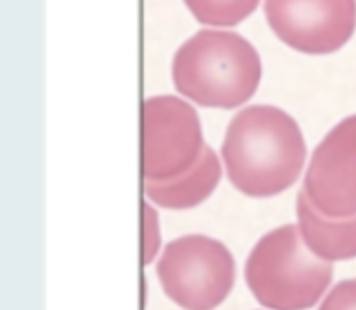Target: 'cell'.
I'll return each instance as SVG.
<instances>
[{
	"label": "cell",
	"mask_w": 356,
	"mask_h": 310,
	"mask_svg": "<svg viewBox=\"0 0 356 310\" xmlns=\"http://www.w3.org/2000/svg\"><path fill=\"white\" fill-rule=\"evenodd\" d=\"M198 113L177 96H152L142 104V177L167 181L188 173L204 150Z\"/></svg>",
	"instance_id": "obj_5"
},
{
	"label": "cell",
	"mask_w": 356,
	"mask_h": 310,
	"mask_svg": "<svg viewBox=\"0 0 356 310\" xmlns=\"http://www.w3.org/2000/svg\"><path fill=\"white\" fill-rule=\"evenodd\" d=\"M332 277V263L307 250L296 225H284L263 236L246 261L250 292L259 304L271 310L313 309Z\"/></svg>",
	"instance_id": "obj_3"
},
{
	"label": "cell",
	"mask_w": 356,
	"mask_h": 310,
	"mask_svg": "<svg viewBox=\"0 0 356 310\" xmlns=\"http://www.w3.org/2000/svg\"><path fill=\"white\" fill-rule=\"evenodd\" d=\"M223 163L229 181L252 198L286 192L302 173L307 146L298 123L277 106L240 111L227 125Z\"/></svg>",
	"instance_id": "obj_1"
},
{
	"label": "cell",
	"mask_w": 356,
	"mask_h": 310,
	"mask_svg": "<svg viewBox=\"0 0 356 310\" xmlns=\"http://www.w3.org/2000/svg\"><path fill=\"white\" fill-rule=\"evenodd\" d=\"M190 13L204 25L232 27L254 13L259 0H184Z\"/></svg>",
	"instance_id": "obj_10"
},
{
	"label": "cell",
	"mask_w": 356,
	"mask_h": 310,
	"mask_svg": "<svg viewBox=\"0 0 356 310\" xmlns=\"http://www.w3.org/2000/svg\"><path fill=\"white\" fill-rule=\"evenodd\" d=\"M302 192L327 219L356 217V115L340 121L315 148Z\"/></svg>",
	"instance_id": "obj_7"
},
{
	"label": "cell",
	"mask_w": 356,
	"mask_h": 310,
	"mask_svg": "<svg viewBox=\"0 0 356 310\" xmlns=\"http://www.w3.org/2000/svg\"><path fill=\"white\" fill-rule=\"evenodd\" d=\"M177 92L211 108H236L250 100L261 81L257 48L236 31L200 29L186 40L171 65Z\"/></svg>",
	"instance_id": "obj_2"
},
{
	"label": "cell",
	"mask_w": 356,
	"mask_h": 310,
	"mask_svg": "<svg viewBox=\"0 0 356 310\" xmlns=\"http://www.w3.org/2000/svg\"><path fill=\"white\" fill-rule=\"evenodd\" d=\"M221 179V163L211 146H204L198 163L184 175L167 181H144L146 200L171 211L194 209L204 202Z\"/></svg>",
	"instance_id": "obj_8"
},
{
	"label": "cell",
	"mask_w": 356,
	"mask_h": 310,
	"mask_svg": "<svg viewBox=\"0 0 356 310\" xmlns=\"http://www.w3.org/2000/svg\"><path fill=\"white\" fill-rule=\"evenodd\" d=\"M298 229L309 250L323 261H350L356 259V217L327 219L313 209L300 190L296 200Z\"/></svg>",
	"instance_id": "obj_9"
},
{
	"label": "cell",
	"mask_w": 356,
	"mask_h": 310,
	"mask_svg": "<svg viewBox=\"0 0 356 310\" xmlns=\"http://www.w3.org/2000/svg\"><path fill=\"white\" fill-rule=\"evenodd\" d=\"M161 250V229L159 215L148 200L142 204V263L150 265Z\"/></svg>",
	"instance_id": "obj_11"
},
{
	"label": "cell",
	"mask_w": 356,
	"mask_h": 310,
	"mask_svg": "<svg viewBox=\"0 0 356 310\" xmlns=\"http://www.w3.org/2000/svg\"><path fill=\"white\" fill-rule=\"evenodd\" d=\"M156 275L163 292L177 307L213 310L234 288L236 263L221 242L207 236H184L165 246Z\"/></svg>",
	"instance_id": "obj_4"
},
{
	"label": "cell",
	"mask_w": 356,
	"mask_h": 310,
	"mask_svg": "<svg viewBox=\"0 0 356 310\" xmlns=\"http://www.w3.org/2000/svg\"><path fill=\"white\" fill-rule=\"evenodd\" d=\"M265 15L282 42L309 54L342 48L356 29L355 0H265Z\"/></svg>",
	"instance_id": "obj_6"
},
{
	"label": "cell",
	"mask_w": 356,
	"mask_h": 310,
	"mask_svg": "<svg viewBox=\"0 0 356 310\" xmlns=\"http://www.w3.org/2000/svg\"><path fill=\"white\" fill-rule=\"evenodd\" d=\"M319 310H356V279L338 284Z\"/></svg>",
	"instance_id": "obj_12"
}]
</instances>
